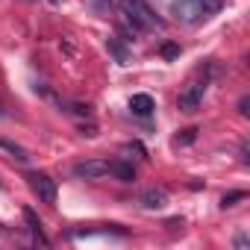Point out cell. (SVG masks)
Wrapping results in <instances>:
<instances>
[{"instance_id": "obj_1", "label": "cell", "mask_w": 250, "mask_h": 250, "mask_svg": "<svg viewBox=\"0 0 250 250\" xmlns=\"http://www.w3.org/2000/svg\"><path fill=\"white\" fill-rule=\"evenodd\" d=\"M171 15L183 24H200L206 18V6H203V0H174Z\"/></svg>"}, {"instance_id": "obj_2", "label": "cell", "mask_w": 250, "mask_h": 250, "mask_svg": "<svg viewBox=\"0 0 250 250\" xmlns=\"http://www.w3.org/2000/svg\"><path fill=\"white\" fill-rule=\"evenodd\" d=\"M203 91H206V80H203V83H200V80H191V83L180 91V97H177L180 112L194 115V112L200 109V103H203Z\"/></svg>"}, {"instance_id": "obj_3", "label": "cell", "mask_w": 250, "mask_h": 250, "mask_svg": "<svg viewBox=\"0 0 250 250\" xmlns=\"http://www.w3.org/2000/svg\"><path fill=\"white\" fill-rule=\"evenodd\" d=\"M27 180H30L33 194H36L42 203H56V180H50V177L42 174V171H33Z\"/></svg>"}, {"instance_id": "obj_4", "label": "cell", "mask_w": 250, "mask_h": 250, "mask_svg": "<svg viewBox=\"0 0 250 250\" xmlns=\"http://www.w3.org/2000/svg\"><path fill=\"white\" fill-rule=\"evenodd\" d=\"M106 174H109V162L106 159H85V162L74 165V177H80V180H100Z\"/></svg>"}, {"instance_id": "obj_5", "label": "cell", "mask_w": 250, "mask_h": 250, "mask_svg": "<svg viewBox=\"0 0 250 250\" xmlns=\"http://www.w3.org/2000/svg\"><path fill=\"white\" fill-rule=\"evenodd\" d=\"M24 221H27V229H30L33 241H39L42 247H50V238L44 235V229H42V221L36 218V212H33V209H24Z\"/></svg>"}, {"instance_id": "obj_6", "label": "cell", "mask_w": 250, "mask_h": 250, "mask_svg": "<svg viewBox=\"0 0 250 250\" xmlns=\"http://www.w3.org/2000/svg\"><path fill=\"white\" fill-rule=\"evenodd\" d=\"M139 203H142L145 209H162V206L168 203V191H165V188H147V191L139 197Z\"/></svg>"}, {"instance_id": "obj_7", "label": "cell", "mask_w": 250, "mask_h": 250, "mask_svg": "<svg viewBox=\"0 0 250 250\" xmlns=\"http://www.w3.org/2000/svg\"><path fill=\"white\" fill-rule=\"evenodd\" d=\"M130 109H133V115L147 118V115L156 109V103H153V97H150V94H133V97H130Z\"/></svg>"}, {"instance_id": "obj_8", "label": "cell", "mask_w": 250, "mask_h": 250, "mask_svg": "<svg viewBox=\"0 0 250 250\" xmlns=\"http://www.w3.org/2000/svg\"><path fill=\"white\" fill-rule=\"evenodd\" d=\"M109 174L118 177L121 183H133L136 180V168L130 162H109Z\"/></svg>"}, {"instance_id": "obj_9", "label": "cell", "mask_w": 250, "mask_h": 250, "mask_svg": "<svg viewBox=\"0 0 250 250\" xmlns=\"http://www.w3.org/2000/svg\"><path fill=\"white\" fill-rule=\"evenodd\" d=\"M109 232H115V235H127V229L124 227H103V229H80V232H71V238H91V235H109Z\"/></svg>"}, {"instance_id": "obj_10", "label": "cell", "mask_w": 250, "mask_h": 250, "mask_svg": "<svg viewBox=\"0 0 250 250\" xmlns=\"http://www.w3.org/2000/svg\"><path fill=\"white\" fill-rule=\"evenodd\" d=\"M59 109H65L68 115H77V118H91V106H88V103H71V100H59Z\"/></svg>"}, {"instance_id": "obj_11", "label": "cell", "mask_w": 250, "mask_h": 250, "mask_svg": "<svg viewBox=\"0 0 250 250\" xmlns=\"http://www.w3.org/2000/svg\"><path fill=\"white\" fill-rule=\"evenodd\" d=\"M0 150H6L12 159H18V162H30V153L21 147V145H15V142H6V139H0Z\"/></svg>"}, {"instance_id": "obj_12", "label": "cell", "mask_w": 250, "mask_h": 250, "mask_svg": "<svg viewBox=\"0 0 250 250\" xmlns=\"http://www.w3.org/2000/svg\"><path fill=\"white\" fill-rule=\"evenodd\" d=\"M106 47H109V50L115 53V59H118L121 65H127V62H130V53H127V47H124V44H121L118 39H109V42H106Z\"/></svg>"}, {"instance_id": "obj_13", "label": "cell", "mask_w": 250, "mask_h": 250, "mask_svg": "<svg viewBox=\"0 0 250 250\" xmlns=\"http://www.w3.org/2000/svg\"><path fill=\"white\" fill-rule=\"evenodd\" d=\"M121 150H124V153H136L139 159H145V156H147V150H145V147H142L139 142H127V145L121 147Z\"/></svg>"}, {"instance_id": "obj_14", "label": "cell", "mask_w": 250, "mask_h": 250, "mask_svg": "<svg viewBox=\"0 0 250 250\" xmlns=\"http://www.w3.org/2000/svg\"><path fill=\"white\" fill-rule=\"evenodd\" d=\"M244 197H247L244 191H229V194H224V200H221V203H224V206H235V203H238V200H244Z\"/></svg>"}, {"instance_id": "obj_15", "label": "cell", "mask_w": 250, "mask_h": 250, "mask_svg": "<svg viewBox=\"0 0 250 250\" xmlns=\"http://www.w3.org/2000/svg\"><path fill=\"white\" fill-rule=\"evenodd\" d=\"M194 136H197V130L191 127V130H183V136H177V145H191L194 142Z\"/></svg>"}, {"instance_id": "obj_16", "label": "cell", "mask_w": 250, "mask_h": 250, "mask_svg": "<svg viewBox=\"0 0 250 250\" xmlns=\"http://www.w3.org/2000/svg\"><path fill=\"white\" fill-rule=\"evenodd\" d=\"M203 6H206V15H212V12H218L224 6V0H203Z\"/></svg>"}, {"instance_id": "obj_17", "label": "cell", "mask_w": 250, "mask_h": 250, "mask_svg": "<svg viewBox=\"0 0 250 250\" xmlns=\"http://www.w3.org/2000/svg\"><path fill=\"white\" fill-rule=\"evenodd\" d=\"M162 56H165V59H174V56H180V47H177V44H165V47H162Z\"/></svg>"}, {"instance_id": "obj_18", "label": "cell", "mask_w": 250, "mask_h": 250, "mask_svg": "<svg viewBox=\"0 0 250 250\" xmlns=\"http://www.w3.org/2000/svg\"><path fill=\"white\" fill-rule=\"evenodd\" d=\"M247 106H250V100H247V97H241V103H238V112H241V115H250V109H247Z\"/></svg>"}, {"instance_id": "obj_19", "label": "cell", "mask_w": 250, "mask_h": 250, "mask_svg": "<svg viewBox=\"0 0 250 250\" xmlns=\"http://www.w3.org/2000/svg\"><path fill=\"white\" fill-rule=\"evenodd\" d=\"M247 244H250L247 235H238V238H235V247H247Z\"/></svg>"}, {"instance_id": "obj_20", "label": "cell", "mask_w": 250, "mask_h": 250, "mask_svg": "<svg viewBox=\"0 0 250 250\" xmlns=\"http://www.w3.org/2000/svg\"><path fill=\"white\" fill-rule=\"evenodd\" d=\"M3 232H6V227H3V224H0V235H3Z\"/></svg>"}, {"instance_id": "obj_21", "label": "cell", "mask_w": 250, "mask_h": 250, "mask_svg": "<svg viewBox=\"0 0 250 250\" xmlns=\"http://www.w3.org/2000/svg\"><path fill=\"white\" fill-rule=\"evenodd\" d=\"M124 3H133V0H121V6H124Z\"/></svg>"}]
</instances>
